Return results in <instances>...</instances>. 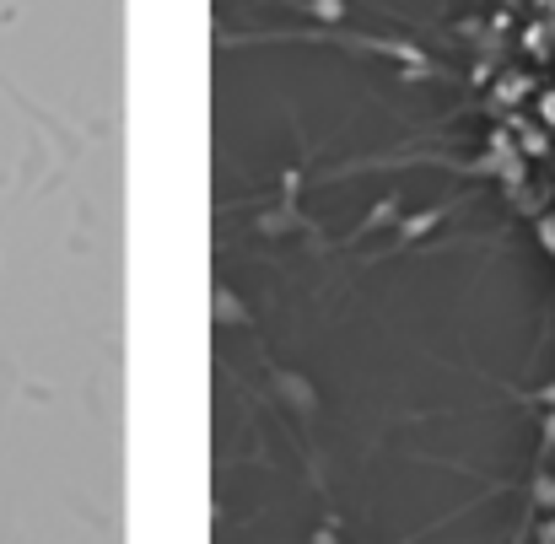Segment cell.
Returning a JSON list of instances; mask_svg holds the SVG:
<instances>
[{
	"label": "cell",
	"instance_id": "6da1fadb",
	"mask_svg": "<svg viewBox=\"0 0 555 544\" xmlns=\"http://www.w3.org/2000/svg\"><path fill=\"white\" fill-rule=\"evenodd\" d=\"M512 108H518V151L529 162V178L555 216V6L534 22L523 43V92Z\"/></svg>",
	"mask_w": 555,
	"mask_h": 544
}]
</instances>
